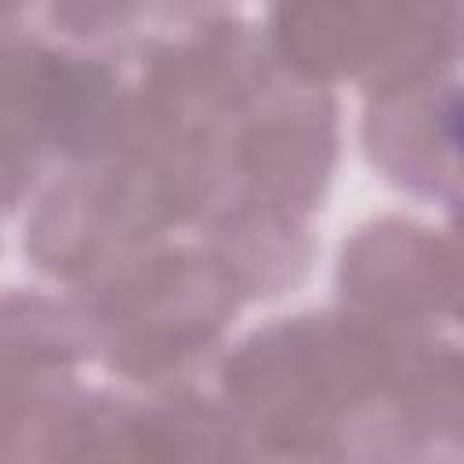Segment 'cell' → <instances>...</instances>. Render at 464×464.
Listing matches in <instances>:
<instances>
[{
    "instance_id": "6da1fadb",
    "label": "cell",
    "mask_w": 464,
    "mask_h": 464,
    "mask_svg": "<svg viewBox=\"0 0 464 464\" xmlns=\"http://www.w3.org/2000/svg\"><path fill=\"white\" fill-rule=\"evenodd\" d=\"M243 290L203 246H141L83 283L98 352L134 381H178L207 359Z\"/></svg>"
},
{
    "instance_id": "7a4b0ae2",
    "label": "cell",
    "mask_w": 464,
    "mask_h": 464,
    "mask_svg": "<svg viewBox=\"0 0 464 464\" xmlns=\"http://www.w3.org/2000/svg\"><path fill=\"white\" fill-rule=\"evenodd\" d=\"M272 47L301 80L362 76L377 98L464 58V7H276Z\"/></svg>"
},
{
    "instance_id": "3957f363",
    "label": "cell",
    "mask_w": 464,
    "mask_h": 464,
    "mask_svg": "<svg viewBox=\"0 0 464 464\" xmlns=\"http://www.w3.org/2000/svg\"><path fill=\"white\" fill-rule=\"evenodd\" d=\"M362 138L373 167L399 188L464 203V87L431 80L377 94Z\"/></svg>"
},
{
    "instance_id": "277c9868",
    "label": "cell",
    "mask_w": 464,
    "mask_h": 464,
    "mask_svg": "<svg viewBox=\"0 0 464 464\" xmlns=\"http://www.w3.org/2000/svg\"><path fill=\"white\" fill-rule=\"evenodd\" d=\"M337 286L344 312L381 330L420 337L431 315L446 312L439 236L413 221L384 218L344 246Z\"/></svg>"
},
{
    "instance_id": "5b68a950",
    "label": "cell",
    "mask_w": 464,
    "mask_h": 464,
    "mask_svg": "<svg viewBox=\"0 0 464 464\" xmlns=\"http://www.w3.org/2000/svg\"><path fill=\"white\" fill-rule=\"evenodd\" d=\"M442 246V304L457 323H464V214L439 236Z\"/></svg>"
}]
</instances>
